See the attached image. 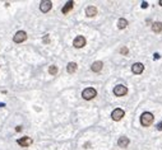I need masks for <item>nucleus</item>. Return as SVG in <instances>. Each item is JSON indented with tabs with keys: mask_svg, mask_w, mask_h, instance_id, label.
<instances>
[{
	"mask_svg": "<svg viewBox=\"0 0 162 150\" xmlns=\"http://www.w3.org/2000/svg\"><path fill=\"white\" fill-rule=\"evenodd\" d=\"M153 120H154L153 114L150 113V112H144V113H142V116H141V123H142V126H144V127L151 126L152 123H153Z\"/></svg>",
	"mask_w": 162,
	"mask_h": 150,
	"instance_id": "obj_1",
	"label": "nucleus"
},
{
	"mask_svg": "<svg viewBox=\"0 0 162 150\" xmlns=\"http://www.w3.org/2000/svg\"><path fill=\"white\" fill-rule=\"evenodd\" d=\"M97 95V90L95 88H86L82 92V97L84 98L86 101H91V99H93Z\"/></svg>",
	"mask_w": 162,
	"mask_h": 150,
	"instance_id": "obj_2",
	"label": "nucleus"
},
{
	"mask_svg": "<svg viewBox=\"0 0 162 150\" xmlns=\"http://www.w3.org/2000/svg\"><path fill=\"white\" fill-rule=\"evenodd\" d=\"M26 40H27V33H26L24 31H18L17 33L14 34V37H13V41H14L15 43H22V42H24Z\"/></svg>",
	"mask_w": 162,
	"mask_h": 150,
	"instance_id": "obj_3",
	"label": "nucleus"
},
{
	"mask_svg": "<svg viewBox=\"0 0 162 150\" xmlns=\"http://www.w3.org/2000/svg\"><path fill=\"white\" fill-rule=\"evenodd\" d=\"M114 94L116 95V97H123V95L128 94V88L123 84L116 85V87L114 88Z\"/></svg>",
	"mask_w": 162,
	"mask_h": 150,
	"instance_id": "obj_4",
	"label": "nucleus"
},
{
	"mask_svg": "<svg viewBox=\"0 0 162 150\" xmlns=\"http://www.w3.org/2000/svg\"><path fill=\"white\" fill-rule=\"evenodd\" d=\"M73 46L75 47V49H82V47L86 46V38L83 36H78L74 38L73 41Z\"/></svg>",
	"mask_w": 162,
	"mask_h": 150,
	"instance_id": "obj_5",
	"label": "nucleus"
},
{
	"mask_svg": "<svg viewBox=\"0 0 162 150\" xmlns=\"http://www.w3.org/2000/svg\"><path fill=\"white\" fill-rule=\"evenodd\" d=\"M124 111L121 110V108H116V110L112 111V113H111V117H112V120L114 121H120L123 117H124Z\"/></svg>",
	"mask_w": 162,
	"mask_h": 150,
	"instance_id": "obj_6",
	"label": "nucleus"
},
{
	"mask_svg": "<svg viewBox=\"0 0 162 150\" xmlns=\"http://www.w3.org/2000/svg\"><path fill=\"white\" fill-rule=\"evenodd\" d=\"M51 8H53V3H51L50 0H44V1H41V4H40V10H41L42 13H47Z\"/></svg>",
	"mask_w": 162,
	"mask_h": 150,
	"instance_id": "obj_7",
	"label": "nucleus"
},
{
	"mask_svg": "<svg viewBox=\"0 0 162 150\" xmlns=\"http://www.w3.org/2000/svg\"><path fill=\"white\" fill-rule=\"evenodd\" d=\"M143 70H144V66H143V64H142V62H135V64H133L132 71L134 73V74H142V73H143Z\"/></svg>",
	"mask_w": 162,
	"mask_h": 150,
	"instance_id": "obj_8",
	"label": "nucleus"
},
{
	"mask_svg": "<svg viewBox=\"0 0 162 150\" xmlns=\"http://www.w3.org/2000/svg\"><path fill=\"white\" fill-rule=\"evenodd\" d=\"M17 142H18V145L27 148V146H30V145L32 144V139L28 138V136H24V138H22V139H18Z\"/></svg>",
	"mask_w": 162,
	"mask_h": 150,
	"instance_id": "obj_9",
	"label": "nucleus"
},
{
	"mask_svg": "<svg viewBox=\"0 0 162 150\" xmlns=\"http://www.w3.org/2000/svg\"><path fill=\"white\" fill-rule=\"evenodd\" d=\"M103 68V62L102 61H95L92 64V66H91V70H92L93 73H100Z\"/></svg>",
	"mask_w": 162,
	"mask_h": 150,
	"instance_id": "obj_10",
	"label": "nucleus"
},
{
	"mask_svg": "<svg viewBox=\"0 0 162 150\" xmlns=\"http://www.w3.org/2000/svg\"><path fill=\"white\" fill-rule=\"evenodd\" d=\"M86 14L88 15V17H95V15L97 14V8L96 6H93V5L88 6V8L86 9Z\"/></svg>",
	"mask_w": 162,
	"mask_h": 150,
	"instance_id": "obj_11",
	"label": "nucleus"
},
{
	"mask_svg": "<svg viewBox=\"0 0 162 150\" xmlns=\"http://www.w3.org/2000/svg\"><path fill=\"white\" fill-rule=\"evenodd\" d=\"M73 5H74V1H68L66 4L64 5V8L61 9V12H63V14H66V13H69V12L73 9Z\"/></svg>",
	"mask_w": 162,
	"mask_h": 150,
	"instance_id": "obj_12",
	"label": "nucleus"
},
{
	"mask_svg": "<svg viewBox=\"0 0 162 150\" xmlns=\"http://www.w3.org/2000/svg\"><path fill=\"white\" fill-rule=\"evenodd\" d=\"M118 144H119V146H120V148H126V146L129 145V139L125 138V136H123V138L119 139Z\"/></svg>",
	"mask_w": 162,
	"mask_h": 150,
	"instance_id": "obj_13",
	"label": "nucleus"
},
{
	"mask_svg": "<svg viewBox=\"0 0 162 150\" xmlns=\"http://www.w3.org/2000/svg\"><path fill=\"white\" fill-rule=\"evenodd\" d=\"M152 31L156 32V33H160V32H162V23H161V22H154L153 25H152Z\"/></svg>",
	"mask_w": 162,
	"mask_h": 150,
	"instance_id": "obj_14",
	"label": "nucleus"
},
{
	"mask_svg": "<svg viewBox=\"0 0 162 150\" xmlns=\"http://www.w3.org/2000/svg\"><path fill=\"white\" fill-rule=\"evenodd\" d=\"M77 64L75 62H69L68 64V66H66V70H68V73L69 74H73V73H75V70H77Z\"/></svg>",
	"mask_w": 162,
	"mask_h": 150,
	"instance_id": "obj_15",
	"label": "nucleus"
},
{
	"mask_svg": "<svg viewBox=\"0 0 162 150\" xmlns=\"http://www.w3.org/2000/svg\"><path fill=\"white\" fill-rule=\"evenodd\" d=\"M126 25H128V21H126L125 18H120L118 21V28L119 29H124V28H126Z\"/></svg>",
	"mask_w": 162,
	"mask_h": 150,
	"instance_id": "obj_16",
	"label": "nucleus"
},
{
	"mask_svg": "<svg viewBox=\"0 0 162 150\" xmlns=\"http://www.w3.org/2000/svg\"><path fill=\"white\" fill-rule=\"evenodd\" d=\"M48 73H50L51 75H56V74H57V66L51 65L50 68H48Z\"/></svg>",
	"mask_w": 162,
	"mask_h": 150,
	"instance_id": "obj_17",
	"label": "nucleus"
},
{
	"mask_svg": "<svg viewBox=\"0 0 162 150\" xmlns=\"http://www.w3.org/2000/svg\"><path fill=\"white\" fill-rule=\"evenodd\" d=\"M128 52H129V51H128V49H126V47H123V49L120 50V53H123V55H126Z\"/></svg>",
	"mask_w": 162,
	"mask_h": 150,
	"instance_id": "obj_18",
	"label": "nucleus"
},
{
	"mask_svg": "<svg viewBox=\"0 0 162 150\" xmlns=\"http://www.w3.org/2000/svg\"><path fill=\"white\" fill-rule=\"evenodd\" d=\"M147 6H148V4H147V3H145V1H143V3H142V8H143V9H145V8H147Z\"/></svg>",
	"mask_w": 162,
	"mask_h": 150,
	"instance_id": "obj_19",
	"label": "nucleus"
},
{
	"mask_svg": "<svg viewBox=\"0 0 162 150\" xmlns=\"http://www.w3.org/2000/svg\"><path fill=\"white\" fill-rule=\"evenodd\" d=\"M21 130H22V126H17V127H15V131H17V132H19Z\"/></svg>",
	"mask_w": 162,
	"mask_h": 150,
	"instance_id": "obj_20",
	"label": "nucleus"
},
{
	"mask_svg": "<svg viewBox=\"0 0 162 150\" xmlns=\"http://www.w3.org/2000/svg\"><path fill=\"white\" fill-rule=\"evenodd\" d=\"M157 130H162V122H161V123H158V125H157Z\"/></svg>",
	"mask_w": 162,
	"mask_h": 150,
	"instance_id": "obj_21",
	"label": "nucleus"
},
{
	"mask_svg": "<svg viewBox=\"0 0 162 150\" xmlns=\"http://www.w3.org/2000/svg\"><path fill=\"white\" fill-rule=\"evenodd\" d=\"M157 59H160V55H158V53H154V60H157Z\"/></svg>",
	"mask_w": 162,
	"mask_h": 150,
	"instance_id": "obj_22",
	"label": "nucleus"
},
{
	"mask_svg": "<svg viewBox=\"0 0 162 150\" xmlns=\"http://www.w3.org/2000/svg\"><path fill=\"white\" fill-rule=\"evenodd\" d=\"M44 41H45V42H48V36L45 37V38H44Z\"/></svg>",
	"mask_w": 162,
	"mask_h": 150,
	"instance_id": "obj_23",
	"label": "nucleus"
},
{
	"mask_svg": "<svg viewBox=\"0 0 162 150\" xmlns=\"http://www.w3.org/2000/svg\"><path fill=\"white\" fill-rule=\"evenodd\" d=\"M160 5H162V0H160Z\"/></svg>",
	"mask_w": 162,
	"mask_h": 150,
	"instance_id": "obj_24",
	"label": "nucleus"
}]
</instances>
